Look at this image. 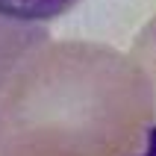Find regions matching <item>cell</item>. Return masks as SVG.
<instances>
[{
    "label": "cell",
    "mask_w": 156,
    "mask_h": 156,
    "mask_svg": "<svg viewBox=\"0 0 156 156\" xmlns=\"http://www.w3.org/2000/svg\"><path fill=\"white\" fill-rule=\"evenodd\" d=\"M77 0H0V15H12L21 21H44L62 15Z\"/></svg>",
    "instance_id": "cell-1"
},
{
    "label": "cell",
    "mask_w": 156,
    "mask_h": 156,
    "mask_svg": "<svg viewBox=\"0 0 156 156\" xmlns=\"http://www.w3.org/2000/svg\"><path fill=\"white\" fill-rule=\"evenodd\" d=\"M144 156H156V127L147 133V150H144Z\"/></svg>",
    "instance_id": "cell-2"
}]
</instances>
